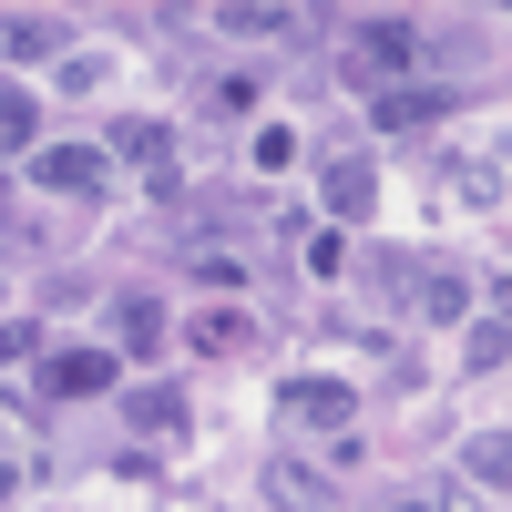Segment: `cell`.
Returning <instances> with one entry per match:
<instances>
[{
  "instance_id": "6da1fadb",
  "label": "cell",
  "mask_w": 512,
  "mask_h": 512,
  "mask_svg": "<svg viewBox=\"0 0 512 512\" xmlns=\"http://www.w3.org/2000/svg\"><path fill=\"white\" fill-rule=\"evenodd\" d=\"M349 62L379 82V93H390V72L420 62V21H400V11H390V21H359V52H349Z\"/></svg>"
},
{
  "instance_id": "7a4b0ae2",
  "label": "cell",
  "mask_w": 512,
  "mask_h": 512,
  "mask_svg": "<svg viewBox=\"0 0 512 512\" xmlns=\"http://www.w3.org/2000/svg\"><path fill=\"white\" fill-rule=\"evenodd\" d=\"M31 185L93 205V195H103V154H93V144H52V154H31Z\"/></svg>"
},
{
  "instance_id": "3957f363",
  "label": "cell",
  "mask_w": 512,
  "mask_h": 512,
  "mask_svg": "<svg viewBox=\"0 0 512 512\" xmlns=\"http://www.w3.org/2000/svg\"><path fill=\"white\" fill-rule=\"evenodd\" d=\"M113 349H52V359H41V390H52V400H93V390H113Z\"/></svg>"
},
{
  "instance_id": "277c9868",
  "label": "cell",
  "mask_w": 512,
  "mask_h": 512,
  "mask_svg": "<svg viewBox=\"0 0 512 512\" xmlns=\"http://www.w3.org/2000/svg\"><path fill=\"white\" fill-rule=\"evenodd\" d=\"M113 154L144 175V195H175V144H164V123H123V134H113Z\"/></svg>"
},
{
  "instance_id": "5b68a950",
  "label": "cell",
  "mask_w": 512,
  "mask_h": 512,
  "mask_svg": "<svg viewBox=\"0 0 512 512\" xmlns=\"http://www.w3.org/2000/svg\"><path fill=\"white\" fill-rule=\"evenodd\" d=\"M318 195H328V216H338V226H359V216H369V205H379V175H369V164H359V154H338Z\"/></svg>"
},
{
  "instance_id": "8992f818",
  "label": "cell",
  "mask_w": 512,
  "mask_h": 512,
  "mask_svg": "<svg viewBox=\"0 0 512 512\" xmlns=\"http://www.w3.org/2000/svg\"><path fill=\"white\" fill-rule=\"evenodd\" d=\"M267 502L277 512H328V482L308 472V461H267Z\"/></svg>"
},
{
  "instance_id": "52a82bcc",
  "label": "cell",
  "mask_w": 512,
  "mask_h": 512,
  "mask_svg": "<svg viewBox=\"0 0 512 512\" xmlns=\"http://www.w3.org/2000/svg\"><path fill=\"white\" fill-rule=\"evenodd\" d=\"M461 93H441V82H420V93H379V123H400V134H420V123H441Z\"/></svg>"
},
{
  "instance_id": "ba28073f",
  "label": "cell",
  "mask_w": 512,
  "mask_h": 512,
  "mask_svg": "<svg viewBox=\"0 0 512 512\" xmlns=\"http://www.w3.org/2000/svg\"><path fill=\"white\" fill-rule=\"evenodd\" d=\"M134 431H144L154 451H175V441H185V400H175V390H144V400H134Z\"/></svg>"
},
{
  "instance_id": "9c48e42d",
  "label": "cell",
  "mask_w": 512,
  "mask_h": 512,
  "mask_svg": "<svg viewBox=\"0 0 512 512\" xmlns=\"http://www.w3.org/2000/svg\"><path fill=\"white\" fill-rule=\"evenodd\" d=\"M287 410H297V420H318V431H338V420H349V390H338V379H297Z\"/></svg>"
},
{
  "instance_id": "30bf717a",
  "label": "cell",
  "mask_w": 512,
  "mask_h": 512,
  "mask_svg": "<svg viewBox=\"0 0 512 512\" xmlns=\"http://www.w3.org/2000/svg\"><path fill=\"white\" fill-rule=\"evenodd\" d=\"M113 328H123V349H144V359H154V338H164V308H154V297H123V308H113Z\"/></svg>"
},
{
  "instance_id": "8fae6325",
  "label": "cell",
  "mask_w": 512,
  "mask_h": 512,
  "mask_svg": "<svg viewBox=\"0 0 512 512\" xmlns=\"http://www.w3.org/2000/svg\"><path fill=\"white\" fill-rule=\"evenodd\" d=\"M0 52H11V62H41V52H62V31H52V21H0Z\"/></svg>"
},
{
  "instance_id": "7c38bea8",
  "label": "cell",
  "mask_w": 512,
  "mask_h": 512,
  "mask_svg": "<svg viewBox=\"0 0 512 512\" xmlns=\"http://www.w3.org/2000/svg\"><path fill=\"white\" fill-rule=\"evenodd\" d=\"M195 349H205V359L246 349V318H236V308H205V318H195Z\"/></svg>"
},
{
  "instance_id": "4fadbf2b",
  "label": "cell",
  "mask_w": 512,
  "mask_h": 512,
  "mask_svg": "<svg viewBox=\"0 0 512 512\" xmlns=\"http://www.w3.org/2000/svg\"><path fill=\"white\" fill-rule=\"evenodd\" d=\"M461 461H472V482H492V492L512 482V441H502V431H482V441L461 451Z\"/></svg>"
},
{
  "instance_id": "5bb4252c",
  "label": "cell",
  "mask_w": 512,
  "mask_h": 512,
  "mask_svg": "<svg viewBox=\"0 0 512 512\" xmlns=\"http://www.w3.org/2000/svg\"><path fill=\"white\" fill-rule=\"evenodd\" d=\"M461 359H472V369H502V359H512V328H502V308L472 328V349H461Z\"/></svg>"
},
{
  "instance_id": "9a60e30c",
  "label": "cell",
  "mask_w": 512,
  "mask_h": 512,
  "mask_svg": "<svg viewBox=\"0 0 512 512\" xmlns=\"http://www.w3.org/2000/svg\"><path fill=\"white\" fill-rule=\"evenodd\" d=\"M31 123H41L31 93H0V154H21V144H31Z\"/></svg>"
},
{
  "instance_id": "2e32d148",
  "label": "cell",
  "mask_w": 512,
  "mask_h": 512,
  "mask_svg": "<svg viewBox=\"0 0 512 512\" xmlns=\"http://www.w3.org/2000/svg\"><path fill=\"white\" fill-rule=\"evenodd\" d=\"M420 308H431V318H461V308H472V287H461V277H431V287H420Z\"/></svg>"
},
{
  "instance_id": "e0dca14e",
  "label": "cell",
  "mask_w": 512,
  "mask_h": 512,
  "mask_svg": "<svg viewBox=\"0 0 512 512\" xmlns=\"http://www.w3.org/2000/svg\"><path fill=\"white\" fill-rule=\"evenodd\" d=\"M226 31H246V41H256V31H287V11H267V0H236Z\"/></svg>"
},
{
  "instance_id": "ac0fdd59",
  "label": "cell",
  "mask_w": 512,
  "mask_h": 512,
  "mask_svg": "<svg viewBox=\"0 0 512 512\" xmlns=\"http://www.w3.org/2000/svg\"><path fill=\"white\" fill-rule=\"evenodd\" d=\"M246 103H256V82H246V72H226L216 93H205V113H216V123H226V113H246Z\"/></svg>"
},
{
  "instance_id": "d6986e66",
  "label": "cell",
  "mask_w": 512,
  "mask_h": 512,
  "mask_svg": "<svg viewBox=\"0 0 512 512\" xmlns=\"http://www.w3.org/2000/svg\"><path fill=\"white\" fill-rule=\"evenodd\" d=\"M256 164H267V175H277V164H297V134H287V123H267V134H256Z\"/></svg>"
},
{
  "instance_id": "ffe728a7",
  "label": "cell",
  "mask_w": 512,
  "mask_h": 512,
  "mask_svg": "<svg viewBox=\"0 0 512 512\" xmlns=\"http://www.w3.org/2000/svg\"><path fill=\"white\" fill-rule=\"evenodd\" d=\"M31 349H41V328H31V318H11V328H0V359H31Z\"/></svg>"
},
{
  "instance_id": "44dd1931",
  "label": "cell",
  "mask_w": 512,
  "mask_h": 512,
  "mask_svg": "<svg viewBox=\"0 0 512 512\" xmlns=\"http://www.w3.org/2000/svg\"><path fill=\"white\" fill-rule=\"evenodd\" d=\"M400 512H441V502H400Z\"/></svg>"
}]
</instances>
